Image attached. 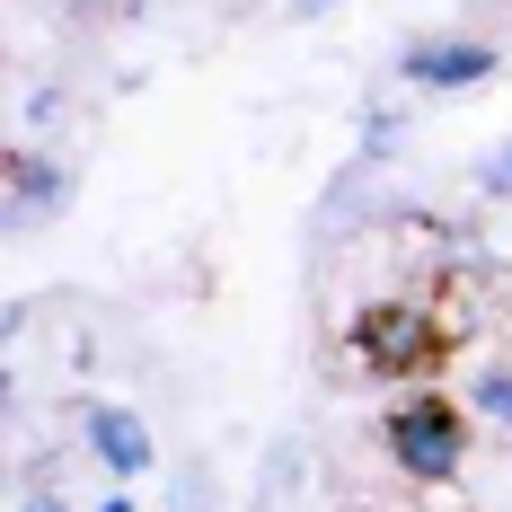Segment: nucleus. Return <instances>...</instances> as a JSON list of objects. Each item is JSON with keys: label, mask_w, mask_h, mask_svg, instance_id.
Wrapping results in <instances>:
<instances>
[{"label": "nucleus", "mask_w": 512, "mask_h": 512, "mask_svg": "<svg viewBox=\"0 0 512 512\" xmlns=\"http://www.w3.org/2000/svg\"><path fill=\"white\" fill-rule=\"evenodd\" d=\"M460 451H468V433H460V415L442 407V398H398L389 407V460L407 468L415 486H451L460 477Z\"/></svg>", "instance_id": "obj_1"}, {"label": "nucleus", "mask_w": 512, "mask_h": 512, "mask_svg": "<svg viewBox=\"0 0 512 512\" xmlns=\"http://www.w3.org/2000/svg\"><path fill=\"white\" fill-rule=\"evenodd\" d=\"M354 354L371 371H389V380H407V371H424V362L442 354V318L424 301H371L354 318Z\"/></svg>", "instance_id": "obj_2"}, {"label": "nucleus", "mask_w": 512, "mask_h": 512, "mask_svg": "<svg viewBox=\"0 0 512 512\" xmlns=\"http://www.w3.org/2000/svg\"><path fill=\"white\" fill-rule=\"evenodd\" d=\"M398 71H407L415 89H477V80H495V45H468V36H424V45L398 53Z\"/></svg>", "instance_id": "obj_3"}, {"label": "nucleus", "mask_w": 512, "mask_h": 512, "mask_svg": "<svg viewBox=\"0 0 512 512\" xmlns=\"http://www.w3.org/2000/svg\"><path fill=\"white\" fill-rule=\"evenodd\" d=\"M80 442H89V460H106L115 477H142V468L159 460L151 424H142L133 407H89V415H80Z\"/></svg>", "instance_id": "obj_4"}, {"label": "nucleus", "mask_w": 512, "mask_h": 512, "mask_svg": "<svg viewBox=\"0 0 512 512\" xmlns=\"http://www.w3.org/2000/svg\"><path fill=\"white\" fill-rule=\"evenodd\" d=\"M62 204H71V177L53 159H36V151L9 159V221H36V212H62Z\"/></svg>", "instance_id": "obj_5"}, {"label": "nucleus", "mask_w": 512, "mask_h": 512, "mask_svg": "<svg viewBox=\"0 0 512 512\" xmlns=\"http://www.w3.org/2000/svg\"><path fill=\"white\" fill-rule=\"evenodd\" d=\"M468 398H477L486 424H504V433H512V371H477V380H468Z\"/></svg>", "instance_id": "obj_6"}, {"label": "nucleus", "mask_w": 512, "mask_h": 512, "mask_svg": "<svg viewBox=\"0 0 512 512\" xmlns=\"http://www.w3.org/2000/svg\"><path fill=\"white\" fill-rule=\"evenodd\" d=\"M477 195H512V151H495L486 168H477Z\"/></svg>", "instance_id": "obj_7"}, {"label": "nucleus", "mask_w": 512, "mask_h": 512, "mask_svg": "<svg viewBox=\"0 0 512 512\" xmlns=\"http://www.w3.org/2000/svg\"><path fill=\"white\" fill-rule=\"evenodd\" d=\"M18 512H71V495H53V486H27V495H18Z\"/></svg>", "instance_id": "obj_8"}, {"label": "nucleus", "mask_w": 512, "mask_h": 512, "mask_svg": "<svg viewBox=\"0 0 512 512\" xmlns=\"http://www.w3.org/2000/svg\"><path fill=\"white\" fill-rule=\"evenodd\" d=\"M292 9H301V18H327V9H336V0H292Z\"/></svg>", "instance_id": "obj_9"}, {"label": "nucleus", "mask_w": 512, "mask_h": 512, "mask_svg": "<svg viewBox=\"0 0 512 512\" xmlns=\"http://www.w3.org/2000/svg\"><path fill=\"white\" fill-rule=\"evenodd\" d=\"M98 512H133V504H124V495H106V504H98Z\"/></svg>", "instance_id": "obj_10"}]
</instances>
